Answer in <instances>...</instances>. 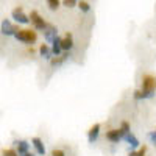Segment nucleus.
<instances>
[{"label":"nucleus","mask_w":156,"mask_h":156,"mask_svg":"<svg viewBox=\"0 0 156 156\" xmlns=\"http://www.w3.org/2000/svg\"><path fill=\"white\" fill-rule=\"evenodd\" d=\"M31 142H33V147H34L36 153L41 154V156H45V145H44V142L39 139V137H33Z\"/></svg>","instance_id":"9d476101"},{"label":"nucleus","mask_w":156,"mask_h":156,"mask_svg":"<svg viewBox=\"0 0 156 156\" xmlns=\"http://www.w3.org/2000/svg\"><path fill=\"white\" fill-rule=\"evenodd\" d=\"M14 144H16V147H17V153L19 154H27L28 153V148H30V144L27 140H14Z\"/></svg>","instance_id":"f8f14e48"},{"label":"nucleus","mask_w":156,"mask_h":156,"mask_svg":"<svg viewBox=\"0 0 156 156\" xmlns=\"http://www.w3.org/2000/svg\"><path fill=\"white\" fill-rule=\"evenodd\" d=\"M23 156H34V154H33V153H30V151H28V153H27V154H23Z\"/></svg>","instance_id":"a878e982"},{"label":"nucleus","mask_w":156,"mask_h":156,"mask_svg":"<svg viewBox=\"0 0 156 156\" xmlns=\"http://www.w3.org/2000/svg\"><path fill=\"white\" fill-rule=\"evenodd\" d=\"M98 134H100V123H94L92 126L89 128V131H87V140H89V144H94V142L98 139Z\"/></svg>","instance_id":"6e6552de"},{"label":"nucleus","mask_w":156,"mask_h":156,"mask_svg":"<svg viewBox=\"0 0 156 156\" xmlns=\"http://www.w3.org/2000/svg\"><path fill=\"white\" fill-rule=\"evenodd\" d=\"M128 156H137V151H134V150H131L128 153Z\"/></svg>","instance_id":"393cba45"},{"label":"nucleus","mask_w":156,"mask_h":156,"mask_svg":"<svg viewBox=\"0 0 156 156\" xmlns=\"http://www.w3.org/2000/svg\"><path fill=\"white\" fill-rule=\"evenodd\" d=\"M148 139L151 140V144H154V145H156V131L148 133Z\"/></svg>","instance_id":"b1692460"},{"label":"nucleus","mask_w":156,"mask_h":156,"mask_svg":"<svg viewBox=\"0 0 156 156\" xmlns=\"http://www.w3.org/2000/svg\"><path fill=\"white\" fill-rule=\"evenodd\" d=\"M61 42H62V37H59V36L51 42V53H53L55 56H61V51H62Z\"/></svg>","instance_id":"9b49d317"},{"label":"nucleus","mask_w":156,"mask_h":156,"mask_svg":"<svg viewBox=\"0 0 156 156\" xmlns=\"http://www.w3.org/2000/svg\"><path fill=\"white\" fill-rule=\"evenodd\" d=\"M17 41H20V42H25V44H33V42H36V39H37V34H36V31L34 30H20V31H17L16 33V36H14Z\"/></svg>","instance_id":"f03ea898"},{"label":"nucleus","mask_w":156,"mask_h":156,"mask_svg":"<svg viewBox=\"0 0 156 156\" xmlns=\"http://www.w3.org/2000/svg\"><path fill=\"white\" fill-rule=\"evenodd\" d=\"M142 90L145 94H148L150 97L154 95V90H156V76L147 73L142 76Z\"/></svg>","instance_id":"f257e3e1"},{"label":"nucleus","mask_w":156,"mask_h":156,"mask_svg":"<svg viewBox=\"0 0 156 156\" xmlns=\"http://www.w3.org/2000/svg\"><path fill=\"white\" fill-rule=\"evenodd\" d=\"M51 156H66V153H64L62 150H59V148H55L53 151H51Z\"/></svg>","instance_id":"4be33fe9"},{"label":"nucleus","mask_w":156,"mask_h":156,"mask_svg":"<svg viewBox=\"0 0 156 156\" xmlns=\"http://www.w3.org/2000/svg\"><path fill=\"white\" fill-rule=\"evenodd\" d=\"M17 31H20V30L17 27H14L8 19L2 20V34H5V36H16Z\"/></svg>","instance_id":"423d86ee"},{"label":"nucleus","mask_w":156,"mask_h":156,"mask_svg":"<svg viewBox=\"0 0 156 156\" xmlns=\"http://www.w3.org/2000/svg\"><path fill=\"white\" fill-rule=\"evenodd\" d=\"M39 55H41L42 58H45V59H51V47H48L47 44H42L41 47H39Z\"/></svg>","instance_id":"4468645a"},{"label":"nucleus","mask_w":156,"mask_h":156,"mask_svg":"<svg viewBox=\"0 0 156 156\" xmlns=\"http://www.w3.org/2000/svg\"><path fill=\"white\" fill-rule=\"evenodd\" d=\"M44 37H45L47 42H53L58 37V28L53 23H47V28L44 30Z\"/></svg>","instance_id":"0eeeda50"},{"label":"nucleus","mask_w":156,"mask_h":156,"mask_svg":"<svg viewBox=\"0 0 156 156\" xmlns=\"http://www.w3.org/2000/svg\"><path fill=\"white\" fill-rule=\"evenodd\" d=\"M30 20H31V23H33V27L36 28V30H45L47 28V23L44 22V19L41 17V14H39L37 11H31L30 12Z\"/></svg>","instance_id":"7ed1b4c3"},{"label":"nucleus","mask_w":156,"mask_h":156,"mask_svg":"<svg viewBox=\"0 0 156 156\" xmlns=\"http://www.w3.org/2000/svg\"><path fill=\"white\" fill-rule=\"evenodd\" d=\"M134 98L136 100H142V98H151L148 94H145L142 89H137V90H134Z\"/></svg>","instance_id":"dca6fc26"},{"label":"nucleus","mask_w":156,"mask_h":156,"mask_svg":"<svg viewBox=\"0 0 156 156\" xmlns=\"http://www.w3.org/2000/svg\"><path fill=\"white\" fill-rule=\"evenodd\" d=\"M11 17L14 19L16 22H19V23H28V22H30V16L25 14L22 6H17V8L12 9V12H11Z\"/></svg>","instance_id":"20e7f679"},{"label":"nucleus","mask_w":156,"mask_h":156,"mask_svg":"<svg viewBox=\"0 0 156 156\" xmlns=\"http://www.w3.org/2000/svg\"><path fill=\"white\" fill-rule=\"evenodd\" d=\"M145 153H147V145H142L137 150V156H145Z\"/></svg>","instance_id":"5701e85b"},{"label":"nucleus","mask_w":156,"mask_h":156,"mask_svg":"<svg viewBox=\"0 0 156 156\" xmlns=\"http://www.w3.org/2000/svg\"><path fill=\"white\" fill-rule=\"evenodd\" d=\"M61 47H62V50L66 51V53H69V50L73 48V36H72V33H66V36L62 37Z\"/></svg>","instance_id":"1a4fd4ad"},{"label":"nucleus","mask_w":156,"mask_h":156,"mask_svg":"<svg viewBox=\"0 0 156 156\" xmlns=\"http://www.w3.org/2000/svg\"><path fill=\"white\" fill-rule=\"evenodd\" d=\"M123 140H126L128 144H129V147H131L133 150H134V148H137V147L140 145L139 139H137L133 133H128V134H125V136H123Z\"/></svg>","instance_id":"ddd939ff"},{"label":"nucleus","mask_w":156,"mask_h":156,"mask_svg":"<svg viewBox=\"0 0 156 156\" xmlns=\"http://www.w3.org/2000/svg\"><path fill=\"white\" fill-rule=\"evenodd\" d=\"M106 139L109 142H114V144H119V142L123 139V133L120 128H112L109 131H106Z\"/></svg>","instance_id":"39448f33"},{"label":"nucleus","mask_w":156,"mask_h":156,"mask_svg":"<svg viewBox=\"0 0 156 156\" xmlns=\"http://www.w3.org/2000/svg\"><path fill=\"white\" fill-rule=\"evenodd\" d=\"M120 129H122L123 136L128 134V133H131V128H129V123H128V122H122V123H120Z\"/></svg>","instance_id":"a211bd4d"},{"label":"nucleus","mask_w":156,"mask_h":156,"mask_svg":"<svg viewBox=\"0 0 156 156\" xmlns=\"http://www.w3.org/2000/svg\"><path fill=\"white\" fill-rule=\"evenodd\" d=\"M62 5H64V6H67V8H73L75 5H78V2H75V0H64Z\"/></svg>","instance_id":"aec40b11"},{"label":"nucleus","mask_w":156,"mask_h":156,"mask_svg":"<svg viewBox=\"0 0 156 156\" xmlns=\"http://www.w3.org/2000/svg\"><path fill=\"white\" fill-rule=\"evenodd\" d=\"M67 56H69V53H64V55H61V56H55V58L50 59V64H51V66H59V64H62L64 61H66Z\"/></svg>","instance_id":"2eb2a0df"},{"label":"nucleus","mask_w":156,"mask_h":156,"mask_svg":"<svg viewBox=\"0 0 156 156\" xmlns=\"http://www.w3.org/2000/svg\"><path fill=\"white\" fill-rule=\"evenodd\" d=\"M47 5H48V8H50L51 11H55V9L59 8V2H58V0H48Z\"/></svg>","instance_id":"6ab92c4d"},{"label":"nucleus","mask_w":156,"mask_h":156,"mask_svg":"<svg viewBox=\"0 0 156 156\" xmlns=\"http://www.w3.org/2000/svg\"><path fill=\"white\" fill-rule=\"evenodd\" d=\"M2 154H3V156H17L19 153H17V151H14V150H3V151H2Z\"/></svg>","instance_id":"412c9836"},{"label":"nucleus","mask_w":156,"mask_h":156,"mask_svg":"<svg viewBox=\"0 0 156 156\" xmlns=\"http://www.w3.org/2000/svg\"><path fill=\"white\" fill-rule=\"evenodd\" d=\"M78 8H80L83 12H87V11L90 9V5H89V2H84V0H81V2H78Z\"/></svg>","instance_id":"f3484780"}]
</instances>
